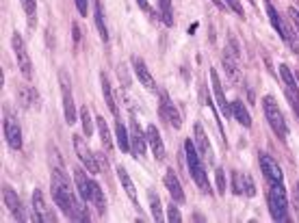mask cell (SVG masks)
<instances>
[{
    "mask_svg": "<svg viewBox=\"0 0 299 223\" xmlns=\"http://www.w3.org/2000/svg\"><path fill=\"white\" fill-rule=\"evenodd\" d=\"M52 197L70 221H89L87 208L76 200L74 184L63 169H52Z\"/></svg>",
    "mask_w": 299,
    "mask_h": 223,
    "instance_id": "obj_1",
    "label": "cell"
},
{
    "mask_svg": "<svg viewBox=\"0 0 299 223\" xmlns=\"http://www.w3.org/2000/svg\"><path fill=\"white\" fill-rule=\"evenodd\" d=\"M184 154H187V165H189V171H191V178L193 182L204 191V193H211V182H208V173L204 169V163H202V156L197 152L195 143L187 141L184 143Z\"/></svg>",
    "mask_w": 299,
    "mask_h": 223,
    "instance_id": "obj_2",
    "label": "cell"
},
{
    "mask_svg": "<svg viewBox=\"0 0 299 223\" xmlns=\"http://www.w3.org/2000/svg\"><path fill=\"white\" fill-rule=\"evenodd\" d=\"M262 106H264V117L273 128V132H276L282 141H286L288 139V126L284 122V115H282V108L278 106L276 98H273V95H264Z\"/></svg>",
    "mask_w": 299,
    "mask_h": 223,
    "instance_id": "obj_3",
    "label": "cell"
},
{
    "mask_svg": "<svg viewBox=\"0 0 299 223\" xmlns=\"http://www.w3.org/2000/svg\"><path fill=\"white\" fill-rule=\"evenodd\" d=\"M269 210H271V217L276 221H284V223L290 221L284 184H271V189H269Z\"/></svg>",
    "mask_w": 299,
    "mask_h": 223,
    "instance_id": "obj_4",
    "label": "cell"
},
{
    "mask_svg": "<svg viewBox=\"0 0 299 223\" xmlns=\"http://www.w3.org/2000/svg\"><path fill=\"white\" fill-rule=\"evenodd\" d=\"M59 81H61V91H63V108H65V122L74 124L76 122V104H74V95H72V81L65 69L59 71Z\"/></svg>",
    "mask_w": 299,
    "mask_h": 223,
    "instance_id": "obj_5",
    "label": "cell"
},
{
    "mask_svg": "<svg viewBox=\"0 0 299 223\" xmlns=\"http://www.w3.org/2000/svg\"><path fill=\"white\" fill-rule=\"evenodd\" d=\"M11 46H13V52H15V59H18V65L22 69V74L26 78H30V74H33V63H30V57L26 52V44H24L20 33L11 35Z\"/></svg>",
    "mask_w": 299,
    "mask_h": 223,
    "instance_id": "obj_6",
    "label": "cell"
},
{
    "mask_svg": "<svg viewBox=\"0 0 299 223\" xmlns=\"http://www.w3.org/2000/svg\"><path fill=\"white\" fill-rule=\"evenodd\" d=\"M33 221H37V223H54L56 221V214L52 212L50 206H48L46 197L39 189L33 193Z\"/></svg>",
    "mask_w": 299,
    "mask_h": 223,
    "instance_id": "obj_7",
    "label": "cell"
},
{
    "mask_svg": "<svg viewBox=\"0 0 299 223\" xmlns=\"http://www.w3.org/2000/svg\"><path fill=\"white\" fill-rule=\"evenodd\" d=\"M74 147H76V154L80 158V163L85 165V169L87 171H91V173H100V165H98V156H95L91 150L87 147V143L83 137H78V134H74Z\"/></svg>",
    "mask_w": 299,
    "mask_h": 223,
    "instance_id": "obj_8",
    "label": "cell"
},
{
    "mask_svg": "<svg viewBox=\"0 0 299 223\" xmlns=\"http://www.w3.org/2000/svg\"><path fill=\"white\" fill-rule=\"evenodd\" d=\"M258 163H260V169L267 176V180L271 182V184H284V173H282V167L273 161L269 154L260 152L258 154Z\"/></svg>",
    "mask_w": 299,
    "mask_h": 223,
    "instance_id": "obj_9",
    "label": "cell"
},
{
    "mask_svg": "<svg viewBox=\"0 0 299 223\" xmlns=\"http://www.w3.org/2000/svg\"><path fill=\"white\" fill-rule=\"evenodd\" d=\"M3 130H5V139L9 143V147L13 150H20L22 147V130L15 117L11 113H5V119H3Z\"/></svg>",
    "mask_w": 299,
    "mask_h": 223,
    "instance_id": "obj_10",
    "label": "cell"
},
{
    "mask_svg": "<svg viewBox=\"0 0 299 223\" xmlns=\"http://www.w3.org/2000/svg\"><path fill=\"white\" fill-rule=\"evenodd\" d=\"M145 150H148V134H143L137 119H130V152L137 158H141L145 156Z\"/></svg>",
    "mask_w": 299,
    "mask_h": 223,
    "instance_id": "obj_11",
    "label": "cell"
},
{
    "mask_svg": "<svg viewBox=\"0 0 299 223\" xmlns=\"http://www.w3.org/2000/svg\"><path fill=\"white\" fill-rule=\"evenodd\" d=\"M3 200H5V206L9 208V212L13 214L15 221H24L26 219V214H24V206L20 202L18 193L9 187V184H3Z\"/></svg>",
    "mask_w": 299,
    "mask_h": 223,
    "instance_id": "obj_12",
    "label": "cell"
},
{
    "mask_svg": "<svg viewBox=\"0 0 299 223\" xmlns=\"http://www.w3.org/2000/svg\"><path fill=\"white\" fill-rule=\"evenodd\" d=\"M193 134H195V147H197L200 156L204 158L206 163L213 165L215 163V154H213V150H211V141H208L206 132H204V126L195 124V126H193Z\"/></svg>",
    "mask_w": 299,
    "mask_h": 223,
    "instance_id": "obj_13",
    "label": "cell"
},
{
    "mask_svg": "<svg viewBox=\"0 0 299 223\" xmlns=\"http://www.w3.org/2000/svg\"><path fill=\"white\" fill-rule=\"evenodd\" d=\"M158 115L165 117L169 124H172V128H180L182 126V119H180V113H178V108L174 106V102L169 100V95L163 91L160 93V106H158Z\"/></svg>",
    "mask_w": 299,
    "mask_h": 223,
    "instance_id": "obj_14",
    "label": "cell"
},
{
    "mask_svg": "<svg viewBox=\"0 0 299 223\" xmlns=\"http://www.w3.org/2000/svg\"><path fill=\"white\" fill-rule=\"evenodd\" d=\"M211 85H213V93H215V100H217V106H219V110L225 115V117H232V104H228V100H225V93L221 89V83H219V74H217L215 69H211Z\"/></svg>",
    "mask_w": 299,
    "mask_h": 223,
    "instance_id": "obj_15",
    "label": "cell"
},
{
    "mask_svg": "<svg viewBox=\"0 0 299 223\" xmlns=\"http://www.w3.org/2000/svg\"><path fill=\"white\" fill-rule=\"evenodd\" d=\"M232 189L237 195H247V197H254L256 195V187H254V180L249 173H241L237 171L232 176Z\"/></svg>",
    "mask_w": 299,
    "mask_h": 223,
    "instance_id": "obj_16",
    "label": "cell"
},
{
    "mask_svg": "<svg viewBox=\"0 0 299 223\" xmlns=\"http://www.w3.org/2000/svg\"><path fill=\"white\" fill-rule=\"evenodd\" d=\"M132 65H135V74H137V78H139V83L145 87V89L156 91V81H154V76L150 74V69H148V65H145V61H141L139 57H135L132 59Z\"/></svg>",
    "mask_w": 299,
    "mask_h": 223,
    "instance_id": "obj_17",
    "label": "cell"
},
{
    "mask_svg": "<svg viewBox=\"0 0 299 223\" xmlns=\"http://www.w3.org/2000/svg\"><path fill=\"white\" fill-rule=\"evenodd\" d=\"M165 189L169 191V195H172V200L178 202V204H182L187 197H184V191H182V184H180V180H178V176L172 171V169H167L165 171Z\"/></svg>",
    "mask_w": 299,
    "mask_h": 223,
    "instance_id": "obj_18",
    "label": "cell"
},
{
    "mask_svg": "<svg viewBox=\"0 0 299 223\" xmlns=\"http://www.w3.org/2000/svg\"><path fill=\"white\" fill-rule=\"evenodd\" d=\"M145 134H148V145L152 147V152H154V156L158 158V161H163L165 158V145H163V139H160V132L156 126H148V130H145Z\"/></svg>",
    "mask_w": 299,
    "mask_h": 223,
    "instance_id": "obj_19",
    "label": "cell"
},
{
    "mask_svg": "<svg viewBox=\"0 0 299 223\" xmlns=\"http://www.w3.org/2000/svg\"><path fill=\"white\" fill-rule=\"evenodd\" d=\"M237 59H239V54H234L232 50H228V48H225L223 65H225V71H228V76H230L232 83H239V81H241V69H239Z\"/></svg>",
    "mask_w": 299,
    "mask_h": 223,
    "instance_id": "obj_20",
    "label": "cell"
},
{
    "mask_svg": "<svg viewBox=\"0 0 299 223\" xmlns=\"http://www.w3.org/2000/svg\"><path fill=\"white\" fill-rule=\"evenodd\" d=\"M74 180H76V187H78V193L83 197V202L89 204V197H91V178H87L83 169H74Z\"/></svg>",
    "mask_w": 299,
    "mask_h": 223,
    "instance_id": "obj_21",
    "label": "cell"
},
{
    "mask_svg": "<svg viewBox=\"0 0 299 223\" xmlns=\"http://www.w3.org/2000/svg\"><path fill=\"white\" fill-rule=\"evenodd\" d=\"M89 204L93 206L98 214H104L107 212V200H104V191L100 189L98 182L91 180V197H89Z\"/></svg>",
    "mask_w": 299,
    "mask_h": 223,
    "instance_id": "obj_22",
    "label": "cell"
},
{
    "mask_svg": "<svg viewBox=\"0 0 299 223\" xmlns=\"http://www.w3.org/2000/svg\"><path fill=\"white\" fill-rule=\"evenodd\" d=\"M280 35H282V39L288 44V48L293 52H299V39H297V30H293L290 28V24L282 18V30H280Z\"/></svg>",
    "mask_w": 299,
    "mask_h": 223,
    "instance_id": "obj_23",
    "label": "cell"
},
{
    "mask_svg": "<svg viewBox=\"0 0 299 223\" xmlns=\"http://www.w3.org/2000/svg\"><path fill=\"white\" fill-rule=\"evenodd\" d=\"M117 178H119V182H122V187H124V191L128 193V197L137 204L139 202V195H137V189H135V182L130 180V176H128V171L124 169V167H117Z\"/></svg>",
    "mask_w": 299,
    "mask_h": 223,
    "instance_id": "obj_24",
    "label": "cell"
},
{
    "mask_svg": "<svg viewBox=\"0 0 299 223\" xmlns=\"http://www.w3.org/2000/svg\"><path fill=\"white\" fill-rule=\"evenodd\" d=\"M232 117L237 119L241 126H245V128H249V126H252V117H249L247 108H245V104H243L241 100H234V102H232Z\"/></svg>",
    "mask_w": 299,
    "mask_h": 223,
    "instance_id": "obj_25",
    "label": "cell"
},
{
    "mask_svg": "<svg viewBox=\"0 0 299 223\" xmlns=\"http://www.w3.org/2000/svg\"><path fill=\"white\" fill-rule=\"evenodd\" d=\"M100 83H102V93H104V100H107V106L111 108L113 115H117V104H115V95H113V89H111V83L107 74L100 76Z\"/></svg>",
    "mask_w": 299,
    "mask_h": 223,
    "instance_id": "obj_26",
    "label": "cell"
},
{
    "mask_svg": "<svg viewBox=\"0 0 299 223\" xmlns=\"http://www.w3.org/2000/svg\"><path fill=\"white\" fill-rule=\"evenodd\" d=\"M93 18H95V26H98V30H100L102 42L107 44L109 42V28H107V22H104V13H102V3H100V0H95V13H93Z\"/></svg>",
    "mask_w": 299,
    "mask_h": 223,
    "instance_id": "obj_27",
    "label": "cell"
},
{
    "mask_svg": "<svg viewBox=\"0 0 299 223\" xmlns=\"http://www.w3.org/2000/svg\"><path fill=\"white\" fill-rule=\"evenodd\" d=\"M115 134H117V145H119V150H122L124 154L130 152V132H126V126L124 124H117Z\"/></svg>",
    "mask_w": 299,
    "mask_h": 223,
    "instance_id": "obj_28",
    "label": "cell"
},
{
    "mask_svg": "<svg viewBox=\"0 0 299 223\" xmlns=\"http://www.w3.org/2000/svg\"><path fill=\"white\" fill-rule=\"evenodd\" d=\"M160 7V18L167 26H174V9H172V0H158Z\"/></svg>",
    "mask_w": 299,
    "mask_h": 223,
    "instance_id": "obj_29",
    "label": "cell"
},
{
    "mask_svg": "<svg viewBox=\"0 0 299 223\" xmlns=\"http://www.w3.org/2000/svg\"><path fill=\"white\" fill-rule=\"evenodd\" d=\"M150 208H152V219H154L156 223L165 221V217H163V208H160V200L156 197L154 191H150Z\"/></svg>",
    "mask_w": 299,
    "mask_h": 223,
    "instance_id": "obj_30",
    "label": "cell"
},
{
    "mask_svg": "<svg viewBox=\"0 0 299 223\" xmlns=\"http://www.w3.org/2000/svg\"><path fill=\"white\" fill-rule=\"evenodd\" d=\"M98 122V130H100V137H102V145L109 150L111 152V147H113V139H111V132H109V126H107V122H104L102 117H98L95 119Z\"/></svg>",
    "mask_w": 299,
    "mask_h": 223,
    "instance_id": "obj_31",
    "label": "cell"
},
{
    "mask_svg": "<svg viewBox=\"0 0 299 223\" xmlns=\"http://www.w3.org/2000/svg\"><path fill=\"white\" fill-rule=\"evenodd\" d=\"M280 78L284 81L286 91H299V89H297V83H295V76L290 74V69H288L286 65H280Z\"/></svg>",
    "mask_w": 299,
    "mask_h": 223,
    "instance_id": "obj_32",
    "label": "cell"
},
{
    "mask_svg": "<svg viewBox=\"0 0 299 223\" xmlns=\"http://www.w3.org/2000/svg\"><path fill=\"white\" fill-rule=\"evenodd\" d=\"M80 119H83V132H85V137H91V134H93V122H91V115H89V108L87 106L80 108Z\"/></svg>",
    "mask_w": 299,
    "mask_h": 223,
    "instance_id": "obj_33",
    "label": "cell"
},
{
    "mask_svg": "<svg viewBox=\"0 0 299 223\" xmlns=\"http://www.w3.org/2000/svg\"><path fill=\"white\" fill-rule=\"evenodd\" d=\"M22 7H24V11H26V15H28L30 26H33V24H35V9H37V0H22Z\"/></svg>",
    "mask_w": 299,
    "mask_h": 223,
    "instance_id": "obj_34",
    "label": "cell"
},
{
    "mask_svg": "<svg viewBox=\"0 0 299 223\" xmlns=\"http://www.w3.org/2000/svg\"><path fill=\"white\" fill-rule=\"evenodd\" d=\"M20 95H22V102H24V106H30L33 102L37 100V93L30 89V87H22V91H20Z\"/></svg>",
    "mask_w": 299,
    "mask_h": 223,
    "instance_id": "obj_35",
    "label": "cell"
},
{
    "mask_svg": "<svg viewBox=\"0 0 299 223\" xmlns=\"http://www.w3.org/2000/svg\"><path fill=\"white\" fill-rule=\"evenodd\" d=\"M215 178H217V193L223 195V193H225V171L221 169V167H217Z\"/></svg>",
    "mask_w": 299,
    "mask_h": 223,
    "instance_id": "obj_36",
    "label": "cell"
},
{
    "mask_svg": "<svg viewBox=\"0 0 299 223\" xmlns=\"http://www.w3.org/2000/svg\"><path fill=\"white\" fill-rule=\"evenodd\" d=\"M167 221H172V223L182 221V214H180V210H178V206H169L167 208Z\"/></svg>",
    "mask_w": 299,
    "mask_h": 223,
    "instance_id": "obj_37",
    "label": "cell"
},
{
    "mask_svg": "<svg viewBox=\"0 0 299 223\" xmlns=\"http://www.w3.org/2000/svg\"><path fill=\"white\" fill-rule=\"evenodd\" d=\"M117 74H119V81H122V87H124V89H128V87H130V76H128V71H126V65H124V63H119Z\"/></svg>",
    "mask_w": 299,
    "mask_h": 223,
    "instance_id": "obj_38",
    "label": "cell"
},
{
    "mask_svg": "<svg viewBox=\"0 0 299 223\" xmlns=\"http://www.w3.org/2000/svg\"><path fill=\"white\" fill-rule=\"evenodd\" d=\"M288 15H290V22L295 24V30H297V37H299V9L290 7V9H288Z\"/></svg>",
    "mask_w": 299,
    "mask_h": 223,
    "instance_id": "obj_39",
    "label": "cell"
},
{
    "mask_svg": "<svg viewBox=\"0 0 299 223\" xmlns=\"http://www.w3.org/2000/svg\"><path fill=\"white\" fill-rule=\"evenodd\" d=\"M225 5H228L232 11H237L239 15H243V7H241V3H239V0H225Z\"/></svg>",
    "mask_w": 299,
    "mask_h": 223,
    "instance_id": "obj_40",
    "label": "cell"
},
{
    "mask_svg": "<svg viewBox=\"0 0 299 223\" xmlns=\"http://www.w3.org/2000/svg\"><path fill=\"white\" fill-rule=\"evenodd\" d=\"M76 7H78V11L80 15H87V0H74Z\"/></svg>",
    "mask_w": 299,
    "mask_h": 223,
    "instance_id": "obj_41",
    "label": "cell"
},
{
    "mask_svg": "<svg viewBox=\"0 0 299 223\" xmlns=\"http://www.w3.org/2000/svg\"><path fill=\"white\" fill-rule=\"evenodd\" d=\"M72 33H74V42L78 44L80 42V28H78V24H72Z\"/></svg>",
    "mask_w": 299,
    "mask_h": 223,
    "instance_id": "obj_42",
    "label": "cell"
},
{
    "mask_svg": "<svg viewBox=\"0 0 299 223\" xmlns=\"http://www.w3.org/2000/svg\"><path fill=\"white\" fill-rule=\"evenodd\" d=\"M137 3H139V7L143 11H150V5H148V0H137Z\"/></svg>",
    "mask_w": 299,
    "mask_h": 223,
    "instance_id": "obj_43",
    "label": "cell"
},
{
    "mask_svg": "<svg viewBox=\"0 0 299 223\" xmlns=\"http://www.w3.org/2000/svg\"><path fill=\"white\" fill-rule=\"evenodd\" d=\"M295 78H297V81H299V69H297V71H295Z\"/></svg>",
    "mask_w": 299,
    "mask_h": 223,
    "instance_id": "obj_44",
    "label": "cell"
},
{
    "mask_svg": "<svg viewBox=\"0 0 299 223\" xmlns=\"http://www.w3.org/2000/svg\"><path fill=\"white\" fill-rule=\"evenodd\" d=\"M297 197H299V182H297Z\"/></svg>",
    "mask_w": 299,
    "mask_h": 223,
    "instance_id": "obj_45",
    "label": "cell"
},
{
    "mask_svg": "<svg viewBox=\"0 0 299 223\" xmlns=\"http://www.w3.org/2000/svg\"><path fill=\"white\" fill-rule=\"evenodd\" d=\"M213 3H217V5H221V3H219V0H213Z\"/></svg>",
    "mask_w": 299,
    "mask_h": 223,
    "instance_id": "obj_46",
    "label": "cell"
},
{
    "mask_svg": "<svg viewBox=\"0 0 299 223\" xmlns=\"http://www.w3.org/2000/svg\"><path fill=\"white\" fill-rule=\"evenodd\" d=\"M252 3H254V0H252Z\"/></svg>",
    "mask_w": 299,
    "mask_h": 223,
    "instance_id": "obj_47",
    "label": "cell"
}]
</instances>
